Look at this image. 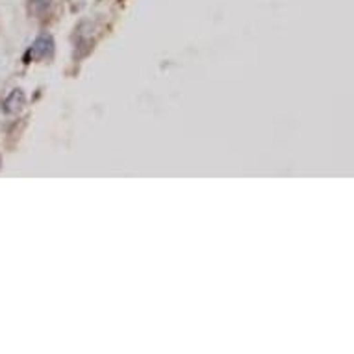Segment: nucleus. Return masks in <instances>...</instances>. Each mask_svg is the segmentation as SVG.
I'll return each mask as SVG.
<instances>
[{
  "instance_id": "1",
  "label": "nucleus",
  "mask_w": 354,
  "mask_h": 354,
  "mask_svg": "<svg viewBox=\"0 0 354 354\" xmlns=\"http://www.w3.org/2000/svg\"><path fill=\"white\" fill-rule=\"evenodd\" d=\"M54 50V41L50 35H41L34 41V45L30 48V56L34 59H43L48 58Z\"/></svg>"
},
{
  "instance_id": "2",
  "label": "nucleus",
  "mask_w": 354,
  "mask_h": 354,
  "mask_svg": "<svg viewBox=\"0 0 354 354\" xmlns=\"http://www.w3.org/2000/svg\"><path fill=\"white\" fill-rule=\"evenodd\" d=\"M24 104V95L21 89H15L10 97L6 99V102H4V106H6V111H10V113H15V111H19L21 108H23Z\"/></svg>"
}]
</instances>
